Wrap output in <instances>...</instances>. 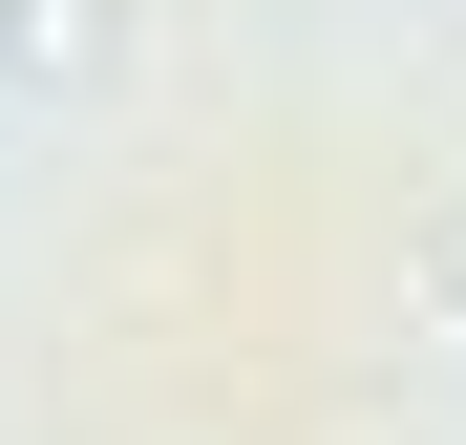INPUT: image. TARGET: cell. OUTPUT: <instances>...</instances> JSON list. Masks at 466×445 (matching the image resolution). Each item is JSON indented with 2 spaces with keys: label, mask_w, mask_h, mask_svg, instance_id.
Here are the masks:
<instances>
[{
  "label": "cell",
  "mask_w": 466,
  "mask_h": 445,
  "mask_svg": "<svg viewBox=\"0 0 466 445\" xmlns=\"http://www.w3.org/2000/svg\"><path fill=\"white\" fill-rule=\"evenodd\" d=\"M0 22H22V0H0Z\"/></svg>",
  "instance_id": "1"
}]
</instances>
